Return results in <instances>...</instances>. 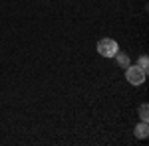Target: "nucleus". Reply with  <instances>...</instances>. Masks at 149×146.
<instances>
[{"label": "nucleus", "instance_id": "20e7f679", "mask_svg": "<svg viewBox=\"0 0 149 146\" xmlns=\"http://www.w3.org/2000/svg\"><path fill=\"white\" fill-rule=\"evenodd\" d=\"M113 57L117 59V63H119L121 67H127V65H129V57H127L125 53H119V51H117V53H115Z\"/></svg>", "mask_w": 149, "mask_h": 146}, {"label": "nucleus", "instance_id": "7ed1b4c3", "mask_svg": "<svg viewBox=\"0 0 149 146\" xmlns=\"http://www.w3.org/2000/svg\"><path fill=\"white\" fill-rule=\"evenodd\" d=\"M147 134H149V126H147V121H143L135 126V136L137 138H147Z\"/></svg>", "mask_w": 149, "mask_h": 146}, {"label": "nucleus", "instance_id": "39448f33", "mask_svg": "<svg viewBox=\"0 0 149 146\" xmlns=\"http://www.w3.org/2000/svg\"><path fill=\"white\" fill-rule=\"evenodd\" d=\"M137 65L141 69H143V71H145V73H147V69H149V61H147V56H143V57H139V61H137Z\"/></svg>", "mask_w": 149, "mask_h": 146}, {"label": "nucleus", "instance_id": "f03ea898", "mask_svg": "<svg viewBox=\"0 0 149 146\" xmlns=\"http://www.w3.org/2000/svg\"><path fill=\"white\" fill-rule=\"evenodd\" d=\"M145 71L139 67V65H127V71H125V79L131 83V85H141L145 81Z\"/></svg>", "mask_w": 149, "mask_h": 146}, {"label": "nucleus", "instance_id": "423d86ee", "mask_svg": "<svg viewBox=\"0 0 149 146\" xmlns=\"http://www.w3.org/2000/svg\"><path fill=\"white\" fill-rule=\"evenodd\" d=\"M139 114H141V121H147L149 117H147V105H143L141 109H139Z\"/></svg>", "mask_w": 149, "mask_h": 146}, {"label": "nucleus", "instance_id": "f257e3e1", "mask_svg": "<svg viewBox=\"0 0 149 146\" xmlns=\"http://www.w3.org/2000/svg\"><path fill=\"white\" fill-rule=\"evenodd\" d=\"M117 51H119V45H117V42L111 40V38H102V40L97 42V53H100V56L113 57Z\"/></svg>", "mask_w": 149, "mask_h": 146}]
</instances>
